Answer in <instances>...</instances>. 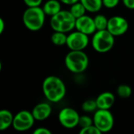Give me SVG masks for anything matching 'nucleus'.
Wrapping results in <instances>:
<instances>
[{
  "mask_svg": "<svg viewBox=\"0 0 134 134\" xmlns=\"http://www.w3.org/2000/svg\"><path fill=\"white\" fill-rule=\"evenodd\" d=\"M42 9L45 12L46 16H53L55 14L58 13L61 9V2L60 0H47L43 6Z\"/></svg>",
  "mask_w": 134,
  "mask_h": 134,
  "instance_id": "4468645a",
  "label": "nucleus"
},
{
  "mask_svg": "<svg viewBox=\"0 0 134 134\" xmlns=\"http://www.w3.org/2000/svg\"><path fill=\"white\" fill-rule=\"evenodd\" d=\"M80 2L84 5L87 12L89 13H98L103 5V0H80Z\"/></svg>",
  "mask_w": 134,
  "mask_h": 134,
  "instance_id": "dca6fc26",
  "label": "nucleus"
},
{
  "mask_svg": "<svg viewBox=\"0 0 134 134\" xmlns=\"http://www.w3.org/2000/svg\"><path fill=\"white\" fill-rule=\"evenodd\" d=\"M90 60L83 50H70L64 58L67 69L74 74L84 72L89 66Z\"/></svg>",
  "mask_w": 134,
  "mask_h": 134,
  "instance_id": "f03ea898",
  "label": "nucleus"
},
{
  "mask_svg": "<svg viewBox=\"0 0 134 134\" xmlns=\"http://www.w3.org/2000/svg\"><path fill=\"white\" fill-rule=\"evenodd\" d=\"M91 125H93V119H91L88 115H82L79 118V126L81 128H85L87 126H90Z\"/></svg>",
  "mask_w": 134,
  "mask_h": 134,
  "instance_id": "4be33fe9",
  "label": "nucleus"
},
{
  "mask_svg": "<svg viewBox=\"0 0 134 134\" xmlns=\"http://www.w3.org/2000/svg\"><path fill=\"white\" fill-rule=\"evenodd\" d=\"M129 29L128 20L121 16H113L108 19L107 30L115 37L125 35Z\"/></svg>",
  "mask_w": 134,
  "mask_h": 134,
  "instance_id": "9d476101",
  "label": "nucleus"
},
{
  "mask_svg": "<svg viewBox=\"0 0 134 134\" xmlns=\"http://www.w3.org/2000/svg\"><path fill=\"white\" fill-rule=\"evenodd\" d=\"M96 102L98 109L110 110L115 104V97L111 92H104L96 98Z\"/></svg>",
  "mask_w": 134,
  "mask_h": 134,
  "instance_id": "ddd939ff",
  "label": "nucleus"
},
{
  "mask_svg": "<svg viewBox=\"0 0 134 134\" xmlns=\"http://www.w3.org/2000/svg\"><path fill=\"white\" fill-rule=\"evenodd\" d=\"M46 13L42 8L27 7L22 16V21L27 29L31 31H38L41 30L46 20Z\"/></svg>",
  "mask_w": 134,
  "mask_h": 134,
  "instance_id": "7ed1b4c3",
  "label": "nucleus"
},
{
  "mask_svg": "<svg viewBox=\"0 0 134 134\" xmlns=\"http://www.w3.org/2000/svg\"><path fill=\"white\" fill-rule=\"evenodd\" d=\"M75 29L87 35H93L97 31L93 18L88 15H84L76 19Z\"/></svg>",
  "mask_w": 134,
  "mask_h": 134,
  "instance_id": "9b49d317",
  "label": "nucleus"
},
{
  "mask_svg": "<svg viewBox=\"0 0 134 134\" xmlns=\"http://www.w3.org/2000/svg\"><path fill=\"white\" fill-rule=\"evenodd\" d=\"M76 19L69 10H60L50 17V27L53 31L69 33L75 28Z\"/></svg>",
  "mask_w": 134,
  "mask_h": 134,
  "instance_id": "20e7f679",
  "label": "nucleus"
},
{
  "mask_svg": "<svg viewBox=\"0 0 134 134\" xmlns=\"http://www.w3.org/2000/svg\"><path fill=\"white\" fill-rule=\"evenodd\" d=\"M91 45L97 53H108L114 47L115 36L107 29L97 31L93 35Z\"/></svg>",
  "mask_w": 134,
  "mask_h": 134,
  "instance_id": "39448f33",
  "label": "nucleus"
},
{
  "mask_svg": "<svg viewBox=\"0 0 134 134\" xmlns=\"http://www.w3.org/2000/svg\"><path fill=\"white\" fill-rule=\"evenodd\" d=\"M70 6L71 7L69 9V11L75 16V19H78V18L86 15V13L87 12L86 7L80 1L76 3H74L73 5H71Z\"/></svg>",
  "mask_w": 134,
  "mask_h": 134,
  "instance_id": "f3484780",
  "label": "nucleus"
},
{
  "mask_svg": "<svg viewBox=\"0 0 134 134\" xmlns=\"http://www.w3.org/2000/svg\"><path fill=\"white\" fill-rule=\"evenodd\" d=\"M50 39L53 45L57 46H64L67 44L68 35L64 32L53 31V33L51 35Z\"/></svg>",
  "mask_w": 134,
  "mask_h": 134,
  "instance_id": "a211bd4d",
  "label": "nucleus"
},
{
  "mask_svg": "<svg viewBox=\"0 0 134 134\" xmlns=\"http://www.w3.org/2000/svg\"><path fill=\"white\" fill-rule=\"evenodd\" d=\"M122 4L129 9H134V0H122Z\"/></svg>",
  "mask_w": 134,
  "mask_h": 134,
  "instance_id": "bb28decb",
  "label": "nucleus"
},
{
  "mask_svg": "<svg viewBox=\"0 0 134 134\" xmlns=\"http://www.w3.org/2000/svg\"><path fill=\"white\" fill-rule=\"evenodd\" d=\"M5 24L4 20L2 18H1L0 19V34L3 33V31L5 30Z\"/></svg>",
  "mask_w": 134,
  "mask_h": 134,
  "instance_id": "c85d7f7f",
  "label": "nucleus"
},
{
  "mask_svg": "<svg viewBox=\"0 0 134 134\" xmlns=\"http://www.w3.org/2000/svg\"><path fill=\"white\" fill-rule=\"evenodd\" d=\"M23 1L27 7H37L41 5L43 0H23Z\"/></svg>",
  "mask_w": 134,
  "mask_h": 134,
  "instance_id": "393cba45",
  "label": "nucleus"
},
{
  "mask_svg": "<svg viewBox=\"0 0 134 134\" xmlns=\"http://www.w3.org/2000/svg\"><path fill=\"white\" fill-rule=\"evenodd\" d=\"M80 115L76 110L72 108H64L58 114L60 124L66 129H73L79 126Z\"/></svg>",
  "mask_w": 134,
  "mask_h": 134,
  "instance_id": "6e6552de",
  "label": "nucleus"
},
{
  "mask_svg": "<svg viewBox=\"0 0 134 134\" xmlns=\"http://www.w3.org/2000/svg\"><path fill=\"white\" fill-rule=\"evenodd\" d=\"M32 115L35 120L44 121L47 119L52 114V107L49 103H39L32 109Z\"/></svg>",
  "mask_w": 134,
  "mask_h": 134,
  "instance_id": "f8f14e48",
  "label": "nucleus"
},
{
  "mask_svg": "<svg viewBox=\"0 0 134 134\" xmlns=\"http://www.w3.org/2000/svg\"><path fill=\"white\" fill-rule=\"evenodd\" d=\"M80 0H60V2L64 5H71L74 3H76L78 2H79Z\"/></svg>",
  "mask_w": 134,
  "mask_h": 134,
  "instance_id": "cd10ccee",
  "label": "nucleus"
},
{
  "mask_svg": "<svg viewBox=\"0 0 134 134\" xmlns=\"http://www.w3.org/2000/svg\"><path fill=\"white\" fill-rule=\"evenodd\" d=\"M95 26L97 28V31H100V30H106L108 27V18L105 16L104 14H97L93 18Z\"/></svg>",
  "mask_w": 134,
  "mask_h": 134,
  "instance_id": "6ab92c4d",
  "label": "nucleus"
},
{
  "mask_svg": "<svg viewBox=\"0 0 134 134\" xmlns=\"http://www.w3.org/2000/svg\"><path fill=\"white\" fill-rule=\"evenodd\" d=\"M89 43V35L76 30L69 32L66 46L70 50H84Z\"/></svg>",
  "mask_w": 134,
  "mask_h": 134,
  "instance_id": "1a4fd4ad",
  "label": "nucleus"
},
{
  "mask_svg": "<svg viewBox=\"0 0 134 134\" xmlns=\"http://www.w3.org/2000/svg\"><path fill=\"white\" fill-rule=\"evenodd\" d=\"M82 109L83 111L85 112H88V113H92V112H95L98 108H97V104L96 102V100H85L82 104Z\"/></svg>",
  "mask_w": 134,
  "mask_h": 134,
  "instance_id": "412c9836",
  "label": "nucleus"
},
{
  "mask_svg": "<svg viewBox=\"0 0 134 134\" xmlns=\"http://www.w3.org/2000/svg\"><path fill=\"white\" fill-rule=\"evenodd\" d=\"M35 119L32 112L26 110L17 112L13 118V128L18 132H24L31 129L35 124Z\"/></svg>",
  "mask_w": 134,
  "mask_h": 134,
  "instance_id": "0eeeda50",
  "label": "nucleus"
},
{
  "mask_svg": "<svg viewBox=\"0 0 134 134\" xmlns=\"http://www.w3.org/2000/svg\"><path fill=\"white\" fill-rule=\"evenodd\" d=\"M34 134H52V132L45 127H38L33 131Z\"/></svg>",
  "mask_w": 134,
  "mask_h": 134,
  "instance_id": "a878e982",
  "label": "nucleus"
},
{
  "mask_svg": "<svg viewBox=\"0 0 134 134\" xmlns=\"http://www.w3.org/2000/svg\"><path fill=\"white\" fill-rule=\"evenodd\" d=\"M117 94L119 97L122 99H127L132 95V88L126 84H122L117 88Z\"/></svg>",
  "mask_w": 134,
  "mask_h": 134,
  "instance_id": "aec40b11",
  "label": "nucleus"
},
{
  "mask_svg": "<svg viewBox=\"0 0 134 134\" xmlns=\"http://www.w3.org/2000/svg\"><path fill=\"white\" fill-rule=\"evenodd\" d=\"M42 88L45 97L51 103L61 101L66 95L67 90L64 81L56 75L46 77L43 80Z\"/></svg>",
  "mask_w": 134,
  "mask_h": 134,
  "instance_id": "f257e3e1",
  "label": "nucleus"
},
{
  "mask_svg": "<svg viewBox=\"0 0 134 134\" xmlns=\"http://www.w3.org/2000/svg\"><path fill=\"white\" fill-rule=\"evenodd\" d=\"M93 124L102 133L110 132L115 125V119L112 113L107 109H97L93 117Z\"/></svg>",
  "mask_w": 134,
  "mask_h": 134,
  "instance_id": "423d86ee",
  "label": "nucleus"
},
{
  "mask_svg": "<svg viewBox=\"0 0 134 134\" xmlns=\"http://www.w3.org/2000/svg\"><path fill=\"white\" fill-rule=\"evenodd\" d=\"M121 0H103V5L107 9L115 8L120 2Z\"/></svg>",
  "mask_w": 134,
  "mask_h": 134,
  "instance_id": "b1692460",
  "label": "nucleus"
},
{
  "mask_svg": "<svg viewBox=\"0 0 134 134\" xmlns=\"http://www.w3.org/2000/svg\"><path fill=\"white\" fill-rule=\"evenodd\" d=\"M80 134H101L102 133L97 128V126L93 124L90 126L85 127V128H81Z\"/></svg>",
  "mask_w": 134,
  "mask_h": 134,
  "instance_id": "5701e85b",
  "label": "nucleus"
},
{
  "mask_svg": "<svg viewBox=\"0 0 134 134\" xmlns=\"http://www.w3.org/2000/svg\"><path fill=\"white\" fill-rule=\"evenodd\" d=\"M14 115L7 109L0 111V130L4 131L13 126Z\"/></svg>",
  "mask_w": 134,
  "mask_h": 134,
  "instance_id": "2eb2a0df",
  "label": "nucleus"
}]
</instances>
